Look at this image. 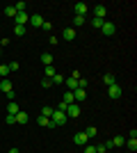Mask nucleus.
Segmentation results:
<instances>
[{
	"instance_id": "f257e3e1",
	"label": "nucleus",
	"mask_w": 137,
	"mask_h": 153,
	"mask_svg": "<svg viewBox=\"0 0 137 153\" xmlns=\"http://www.w3.org/2000/svg\"><path fill=\"white\" fill-rule=\"evenodd\" d=\"M50 121L55 123V126H64V123L69 121V117H66V112H62V110H53Z\"/></svg>"
},
{
	"instance_id": "f03ea898",
	"label": "nucleus",
	"mask_w": 137,
	"mask_h": 153,
	"mask_svg": "<svg viewBox=\"0 0 137 153\" xmlns=\"http://www.w3.org/2000/svg\"><path fill=\"white\" fill-rule=\"evenodd\" d=\"M73 144H76V146H85V144H89V137H87L85 133H76L73 135Z\"/></svg>"
},
{
	"instance_id": "7ed1b4c3",
	"label": "nucleus",
	"mask_w": 137,
	"mask_h": 153,
	"mask_svg": "<svg viewBox=\"0 0 137 153\" xmlns=\"http://www.w3.org/2000/svg\"><path fill=\"white\" fill-rule=\"evenodd\" d=\"M114 30H117V27H114V23H110V21H105L103 25H101V32H103L105 37H114Z\"/></svg>"
},
{
	"instance_id": "20e7f679",
	"label": "nucleus",
	"mask_w": 137,
	"mask_h": 153,
	"mask_svg": "<svg viewBox=\"0 0 137 153\" xmlns=\"http://www.w3.org/2000/svg\"><path fill=\"white\" fill-rule=\"evenodd\" d=\"M64 85H66V91H76L78 89V78H64Z\"/></svg>"
},
{
	"instance_id": "39448f33",
	"label": "nucleus",
	"mask_w": 137,
	"mask_h": 153,
	"mask_svg": "<svg viewBox=\"0 0 137 153\" xmlns=\"http://www.w3.org/2000/svg\"><path fill=\"white\" fill-rule=\"evenodd\" d=\"M126 144V140L119 135V137H114V140H110V142H105V149H114V146H124Z\"/></svg>"
},
{
	"instance_id": "423d86ee",
	"label": "nucleus",
	"mask_w": 137,
	"mask_h": 153,
	"mask_svg": "<svg viewBox=\"0 0 137 153\" xmlns=\"http://www.w3.org/2000/svg\"><path fill=\"white\" fill-rule=\"evenodd\" d=\"M64 112H66V117H76V119L80 117V108L76 105V103H71V105H66V110H64Z\"/></svg>"
},
{
	"instance_id": "0eeeda50",
	"label": "nucleus",
	"mask_w": 137,
	"mask_h": 153,
	"mask_svg": "<svg viewBox=\"0 0 137 153\" xmlns=\"http://www.w3.org/2000/svg\"><path fill=\"white\" fill-rule=\"evenodd\" d=\"M27 21H30V16H27L25 12H19L16 16H14V23H16V25H25Z\"/></svg>"
},
{
	"instance_id": "6e6552de",
	"label": "nucleus",
	"mask_w": 137,
	"mask_h": 153,
	"mask_svg": "<svg viewBox=\"0 0 137 153\" xmlns=\"http://www.w3.org/2000/svg\"><path fill=\"white\" fill-rule=\"evenodd\" d=\"M27 23H30V25H34V27H41V25H44V19H41V14H32Z\"/></svg>"
},
{
	"instance_id": "1a4fd4ad",
	"label": "nucleus",
	"mask_w": 137,
	"mask_h": 153,
	"mask_svg": "<svg viewBox=\"0 0 137 153\" xmlns=\"http://www.w3.org/2000/svg\"><path fill=\"white\" fill-rule=\"evenodd\" d=\"M87 9H89V5H87V2H76V16H85Z\"/></svg>"
},
{
	"instance_id": "9d476101",
	"label": "nucleus",
	"mask_w": 137,
	"mask_h": 153,
	"mask_svg": "<svg viewBox=\"0 0 137 153\" xmlns=\"http://www.w3.org/2000/svg\"><path fill=\"white\" fill-rule=\"evenodd\" d=\"M107 94H110V98H121V87L112 85V87H107Z\"/></svg>"
},
{
	"instance_id": "9b49d317",
	"label": "nucleus",
	"mask_w": 137,
	"mask_h": 153,
	"mask_svg": "<svg viewBox=\"0 0 137 153\" xmlns=\"http://www.w3.org/2000/svg\"><path fill=\"white\" fill-rule=\"evenodd\" d=\"M14 117H16V123H21V126L30 121V114H27V112H23V110H19V114H14Z\"/></svg>"
},
{
	"instance_id": "f8f14e48",
	"label": "nucleus",
	"mask_w": 137,
	"mask_h": 153,
	"mask_svg": "<svg viewBox=\"0 0 137 153\" xmlns=\"http://www.w3.org/2000/svg\"><path fill=\"white\" fill-rule=\"evenodd\" d=\"M105 14H107V9H105L103 5H96V7H94V16H96V19H103L105 21Z\"/></svg>"
},
{
	"instance_id": "ddd939ff",
	"label": "nucleus",
	"mask_w": 137,
	"mask_h": 153,
	"mask_svg": "<svg viewBox=\"0 0 137 153\" xmlns=\"http://www.w3.org/2000/svg\"><path fill=\"white\" fill-rule=\"evenodd\" d=\"M62 39H64V41H73V39H76V30H73V27H66V30L62 32Z\"/></svg>"
},
{
	"instance_id": "4468645a",
	"label": "nucleus",
	"mask_w": 137,
	"mask_h": 153,
	"mask_svg": "<svg viewBox=\"0 0 137 153\" xmlns=\"http://www.w3.org/2000/svg\"><path fill=\"white\" fill-rule=\"evenodd\" d=\"M85 98H87V89H80V87H78V89H76V91H73V101H85Z\"/></svg>"
},
{
	"instance_id": "2eb2a0df",
	"label": "nucleus",
	"mask_w": 137,
	"mask_h": 153,
	"mask_svg": "<svg viewBox=\"0 0 137 153\" xmlns=\"http://www.w3.org/2000/svg\"><path fill=\"white\" fill-rule=\"evenodd\" d=\"M37 123H39V126H44V128H57L50 119H48V117H39V119H37Z\"/></svg>"
},
{
	"instance_id": "dca6fc26",
	"label": "nucleus",
	"mask_w": 137,
	"mask_h": 153,
	"mask_svg": "<svg viewBox=\"0 0 137 153\" xmlns=\"http://www.w3.org/2000/svg\"><path fill=\"white\" fill-rule=\"evenodd\" d=\"M0 91H2V94H9V91H14L12 82H9V80H0Z\"/></svg>"
},
{
	"instance_id": "f3484780",
	"label": "nucleus",
	"mask_w": 137,
	"mask_h": 153,
	"mask_svg": "<svg viewBox=\"0 0 137 153\" xmlns=\"http://www.w3.org/2000/svg\"><path fill=\"white\" fill-rule=\"evenodd\" d=\"M19 103H16V101H12V103H9V105H7V114H19Z\"/></svg>"
},
{
	"instance_id": "a211bd4d",
	"label": "nucleus",
	"mask_w": 137,
	"mask_h": 153,
	"mask_svg": "<svg viewBox=\"0 0 137 153\" xmlns=\"http://www.w3.org/2000/svg\"><path fill=\"white\" fill-rule=\"evenodd\" d=\"M41 64H46V66H53V55H50V53H41Z\"/></svg>"
},
{
	"instance_id": "6ab92c4d",
	"label": "nucleus",
	"mask_w": 137,
	"mask_h": 153,
	"mask_svg": "<svg viewBox=\"0 0 137 153\" xmlns=\"http://www.w3.org/2000/svg\"><path fill=\"white\" fill-rule=\"evenodd\" d=\"M103 82L107 85V87H112V85H117V80H114V76H112V73H105V76H103Z\"/></svg>"
},
{
	"instance_id": "aec40b11",
	"label": "nucleus",
	"mask_w": 137,
	"mask_h": 153,
	"mask_svg": "<svg viewBox=\"0 0 137 153\" xmlns=\"http://www.w3.org/2000/svg\"><path fill=\"white\" fill-rule=\"evenodd\" d=\"M62 103H66V105H71V103H73V91H66V94L62 96Z\"/></svg>"
},
{
	"instance_id": "412c9836",
	"label": "nucleus",
	"mask_w": 137,
	"mask_h": 153,
	"mask_svg": "<svg viewBox=\"0 0 137 153\" xmlns=\"http://www.w3.org/2000/svg\"><path fill=\"white\" fill-rule=\"evenodd\" d=\"M16 9H14V5H9V7H5V16H9V19H14V16H16Z\"/></svg>"
},
{
	"instance_id": "4be33fe9",
	"label": "nucleus",
	"mask_w": 137,
	"mask_h": 153,
	"mask_svg": "<svg viewBox=\"0 0 137 153\" xmlns=\"http://www.w3.org/2000/svg\"><path fill=\"white\" fill-rule=\"evenodd\" d=\"M14 34H16V37H23V34H25V25H14Z\"/></svg>"
},
{
	"instance_id": "5701e85b",
	"label": "nucleus",
	"mask_w": 137,
	"mask_h": 153,
	"mask_svg": "<svg viewBox=\"0 0 137 153\" xmlns=\"http://www.w3.org/2000/svg\"><path fill=\"white\" fill-rule=\"evenodd\" d=\"M50 114H53V108L50 105H44V108H41V117H48V119H50Z\"/></svg>"
},
{
	"instance_id": "b1692460",
	"label": "nucleus",
	"mask_w": 137,
	"mask_h": 153,
	"mask_svg": "<svg viewBox=\"0 0 137 153\" xmlns=\"http://www.w3.org/2000/svg\"><path fill=\"white\" fill-rule=\"evenodd\" d=\"M50 80H53V85H62V82H64V76H59V73H55V76H53Z\"/></svg>"
},
{
	"instance_id": "393cba45",
	"label": "nucleus",
	"mask_w": 137,
	"mask_h": 153,
	"mask_svg": "<svg viewBox=\"0 0 137 153\" xmlns=\"http://www.w3.org/2000/svg\"><path fill=\"white\" fill-rule=\"evenodd\" d=\"M85 135L89 137V140H91V137H96V126H89V128L85 130Z\"/></svg>"
},
{
	"instance_id": "a878e982",
	"label": "nucleus",
	"mask_w": 137,
	"mask_h": 153,
	"mask_svg": "<svg viewBox=\"0 0 137 153\" xmlns=\"http://www.w3.org/2000/svg\"><path fill=\"white\" fill-rule=\"evenodd\" d=\"M126 144H128V149H130V151H135V149H137V137H130Z\"/></svg>"
},
{
	"instance_id": "bb28decb",
	"label": "nucleus",
	"mask_w": 137,
	"mask_h": 153,
	"mask_svg": "<svg viewBox=\"0 0 137 153\" xmlns=\"http://www.w3.org/2000/svg\"><path fill=\"white\" fill-rule=\"evenodd\" d=\"M7 73H12V71H9V66H7V64H0V76L7 78Z\"/></svg>"
},
{
	"instance_id": "cd10ccee",
	"label": "nucleus",
	"mask_w": 137,
	"mask_h": 153,
	"mask_svg": "<svg viewBox=\"0 0 137 153\" xmlns=\"http://www.w3.org/2000/svg\"><path fill=\"white\" fill-rule=\"evenodd\" d=\"M5 123H7V126H14V123H16V117H14V114H7L5 117Z\"/></svg>"
},
{
	"instance_id": "c85d7f7f",
	"label": "nucleus",
	"mask_w": 137,
	"mask_h": 153,
	"mask_svg": "<svg viewBox=\"0 0 137 153\" xmlns=\"http://www.w3.org/2000/svg\"><path fill=\"white\" fill-rule=\"evenodd\" d=\"M103 23H105V21H103V19H96V16H94V21H91V25L98 27V30H101V25H103Z\"/></svg>"
},
{
	"instance_id": "c756f323",
	"label": "nucleus",
	"mask_w": 137,
	"mask_h": 153,
	"mask_svg": "<svg viewBox=\"0 0 137 153\" xmlns=\"http://www.w3.org/2000/svg\"><path fill=\"white\" fill-rule=\"evenodd\" d=\"M55 73H57V71H55V66H46V78H53Z\"/></svg>"
},
{
	"instance_id": "7c9ffc66",
	"label": "nucleus",
	"mask_w": 137,
	"mask_h": 153,
	"mask_svg": "<svg viewBox=\"0 0 137 153\" xmlns=\"http://www.w3.org/2000/svg\"><path fill=\"white\" fill-rule=\"evenodd\" d=\"M25 2H16V5H14V9H16V12H25Z\"/></svg>"
},
{
	"instance_id": "2f4dec72",
	"label": "nucleus",
	"mask_w": 137,
	"mask_h": 153,
	"mask_svg": "<svg viewBox=\"0 0 137 153\" xmlns=\"http://www.w3.org/2000/svg\"><path fill=\"white\" fill-rule=\"evenodd\" d=\"M82 149H85L82 153H96V146H91V144H85Z\"/></svg>"
},
{
	"instance_id": "473e14b6",
	"label": "nucleus",
	"mask_w": 137,
	"mask_h": 153,
	"mask_svg": "<svg viewBox=\"0 0 137 153\" xmlns=\"http://www.w3.org/2000/svg\"><path fill=\"white\" fill-rule=\"evenodd\" d=\"M50 85H53V80H50V78H44V80H41V87H44V89H48Z\"/></svg>"
},
{
	"instance_id": "72a5a7b5",
	"label": "nucleus",
	"mask_w": 137,
	"mask_h": 153,
	"mask_svg": "<svg viewBox=\"0 0 137 153\" xmlns=\"http://www.w3.org/2000/svg\"><path fill=\"white\" fill-rule=\"evenodd\" d=\"M82 23H85V16H76L73 19V25H82Z\"/></svg>"
},
{
	"instance_id": "f704fd0d",
	"label": "nucleus",
	"mask_w": 137,
	"mask_h": 153,
	"mask_svg": "<svg viewBox=\"0 0 137 153\" xmlns=\"http://www.w3.org/2000/svg\"><path fill=\"white\" fill-rule=\"evenodd\" d=\"M48 44H50V46H57V44H59V39L55 37V34H50V39H48Z\"/></svg>"
},
{
	"instance_id": "c9c22d12",
	"label": "nucleus",
	"mask_w": 137,
	"mask_h": 153,
	"mask_svg": "<svg viewBox=\"0 0 137 153\" xmlns=\"http://www.w3.org/2000/svg\"><path fill=\"white\" fill-rule=\"evenodd\" d=\"M7 66H9V71H19V62H9Z\"/></svg>"
},
{
	"instance_id": "e433bc0d",
	"label": "nucleus",
	"mask_w": 137,
	"mask_h": 153,
	"mask_svg": "<svg viewBox=\"0 0 137 153\" xmlns=\"http://www.w3.org/2000/svg\"><path fill=\"white\" fill-rule=\"evenodd\" d=\"M41 30H46V32H48V30H53V23H48V21H44V25H41Z\"/></svg>"
},
{
	"instance_id": "4c0bfd02",
	"label": "nucleus",
	"mask_w": 137,
	"mask_h": 153,
	"mask_svg": "<svg viewBox=\"0 0 137 153\" xmlns=\"http://www.w3.org/2000/svg\"><path fill=\"white\" fill-rule=\"evenodd\" d=\"M107 149H105V144H101V146H96V153H105Z\"/></svg>"
},
{
	"instance_id": "58836bf2",
	"label": "nucleus",
	"mask_w": 137,
	"mask_h": 153,
	"mask_svg": "<svg viewBox=\"0 0 137 153\" xmlns=\"http://www.w3.org/2000/svg\"><path fill=\"white\" fill-rule=\"evenodd\" d=\"M7 44H9V39H7V37H2V39H0V46H2V48H5Z\"/></svg>"
},
{
	"instance_id": "ea45409f",
	"label": "nucleus",
	"mask_w": 137,
	"mask_h": 153,
	"mask_svg": "<svg viewBox=\"0 0 137 153\" xmlns=\"http://www.w3.org/2000/svg\"><path fill=\"white\" fill-rule=\"evenodd\" d=\"M7 153H21V151H19V149H9Z\"/></svg>"
}]
</instances>
